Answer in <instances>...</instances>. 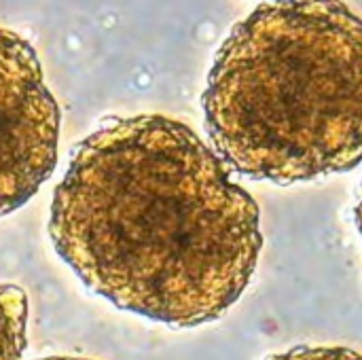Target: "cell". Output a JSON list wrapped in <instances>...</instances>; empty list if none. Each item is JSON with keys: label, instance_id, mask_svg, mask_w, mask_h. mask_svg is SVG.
I'll list each match as a JSON object with an SVG mask.
<instances>
[{"label": "cell", "instance_id": "cell-1", "mask_svg": "<svg viewBox=\"0 0 362 360\" xmlns=\"http://www.w3.org/2000/svg\"><path fill=\"white\" fill-rule=\"evenodd\" d=\"M49 238L93 293L180 329L221 318L263 248L257 202L189 125L163 115L110 119L76 146Z\"/></svg>", "mask_w": 362, "mask_h": 360}, {"label": "cell", "instance_id": "cell-2", "mask_svg": "<svg viewBox=\"0 0 362 360\" xmlns=\"http://www.w3.org/2000/svg\"><path fill=\"white\" fill-rule=\"evenodd\" d=\"M214 153L276 185L362 161V17L341 2H265L221 45L204 91Z\"/></svg>", "mask_w": 362, "mask_h": 360}, {"label": "cell", "instance_id": "cell-3", "mask_svg": "<svg viewBox=\"0 0 362 360\" xmlns=\"http://www.w3.org/2000/svg\"><path fill=\"white\" fill-rule=\"evenodd\" d=\"M59 108L34 47L0 28V216L23 206L57 163Z\"/></svg>", "mask_w": 362, "mask_h": 360}, {"label": "cell", "instance_id": "cell-4", "mask_svg": "<svg viewBox=\"0 0 362 360\" xmlns=\"http://www.w3.org/2000/svg\"><path fill=\"white\" fill-rule=\"evenodd\" d=\"M28 344V297L15 284H0V360H21Z\"/></svg>", "mask_w": 362, "mask_h": 360}, {"label": "cell", "instance_id": "cell-5", "mask_svg": "<svg viewBox=\"0 0 362 360\" xmlns=\"http://www.w3.org/2000/svg\"><path fill=\"white\" fill-rule=\"evenodd\" d=\"M267 360H362V354L341 346H297Z\"/></svg>", "mask_w": 362, "mask_h": 360}, {"label": "cell", "instance_id": "cell-6", "mask_svg": "<svg viewBox=\"0 0 362 360\" xmlns=\"http://www.w3.org/2000/svg\"><path fill=\"white\" fill-rule=\"evenodd\" d=\"M354 219H356V227H358V233L362 238V187H361V197L356 202V208H354Z\"/></svg>", "mask_w": 362, "mask_h": 360}, {"label": "cell", "instance_id": "cell-7", "mask_svg": "<svg viewBox=\"0 0 362 360\" xmlns=\"http://www.w3.org/2000/svg\"><path fill=\"white\" fill-rule=\"evenodd\" d=\"M40 360H89V359H76V356H49V359Z\"/></svg>", "mask_w": 362, "mask_h": 360}]
</instances>
